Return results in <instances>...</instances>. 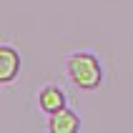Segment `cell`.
<instances>
[{
  "instance_id": "obj_1",
  "label": "cell",
  "mask_w": 133,
  "mask_h": 133,
  "mask_svg": "<svg viewBox=\"0 0 133 133\" xmlns=\"http://www.w3.org/2000/svg\"><path fill=\"white\" fill-rule=\"evenodd\" d=\"M63 68H65L68 81L78 90H96L103 83V65H101L96 53H88V50L70 53L63 63Z\"/></svg>"
},
{
  "instance_id": "obj_2",
  "label": "cell",
  "mask_w": 133,
  "mask_h": 133,
  "mask_svg": "<svg viewBox=\"0 0 133 133\" xmlns=\"http://www.w3.org/2000/svg\"><path fill=\"white\" fill-rule=\"evenodd\" d=\"M38 108L45 113V116H53V113L68 108V98H65V90L55 85V83H45L43 88L38 90Z\"/></svg>"
},
{
  "instance_id": "obj_3",
  "label": "cell",
  "mask_w": 133,
  "mask_h": 133,
  "mask_svg": "<svg viewBox=\"0 0 133 133\" xmlns=\"http://www.w3.org/2000/svg\"><path fill=\"white\" fill-rule=\"evenodd\" d=\"M45 131L48 133H81V116L73 108H63V111L48 116Z\"/></svg>"
},
{
  "instance_id": "obj_4",
  "label": "cell",
  "mask_w": 133,
  "mask_h": 133,
  "mask_svg": "<svg viewBox=\"0 0 133 133\" xmlns=\"http://www.w3.org/2000/svg\"><path fill=\"white\" fill-rule=\"evenodd\" d=\"M20 75V53L13 45H0V83H13Z\"/></svg>"
}]
</instances>
